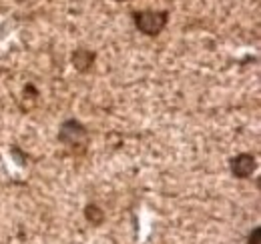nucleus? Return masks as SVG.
Masks as SVG:
<instances>
[{"instance_id":"f257e3e1","label":"nucleus","mask_w":261,"mask_h":244,"mask_svg":"<svg viewBox=\"0 0 261 244\" xmlns=\"http://www.w3.org/2000/svg\"><path fill=\"white\" fill-rule=\"evenodd\" d=\"M135 22H137V28L143 34L155 36L167 24V12H139L135 14Z\"/></svg>"},{"instance_id":"20e7f679","label":"nucleus","mask_w":261,"mask_h":244,"mask_svg":"<svg viewBox=\"0 0 261 244\" xmlns=\"http://www.w3.org/2000/svg\"><path fill=\"white\" fill-rule=\"evenodd\" d=\"M247 244H261V228H259V226H255V228L251 230L249 242H247Z\"/></svg>"},{"instance_id":"f03ea898","label":"nucleus","mask_w":261,"mask_h":244,"mask_svg":"<svg viewBox=\"0 0 261 244\" xmlns=\"http://www.w3.org/2000/svg\"><path fill=\"white\" fill-rule=\"evenodd\" d=\"M231 170L237 178H247L255 170V158L251 154H239V156H235L231 160Z\"/></svg>"},{"instance_id":"7ed1b4c3","label":"nucleus","mask_w":261,"mask_h":244,"mask_svg":"<svg viewBox=\"0 0 261 244\" xmlns=\"http://www.w3.org/2000/svg\"><path fill=\"white\" fill-rule=\"evenodd\" d=\"M73 62H75V66L78 70H86L93 62V54H89L86 50H77L75 56H73Z\"/></svg>"},{"instance_id":"39448f33","label":"nucleus","mask_w":261,"mask_h":244,"mask_svg":"<svg viewBox=\"0 0 261 244\" xmlns=\"http://www.w3.org/2000/svg\"><path fill=\"white\" fill-rule=\"evenodd\" d=\"M86 216H89V218H91V216H95V222H99V220L103 218V214L99 212V208H97V206H89V208H86Z\"/></svg>"}]
</instances>
